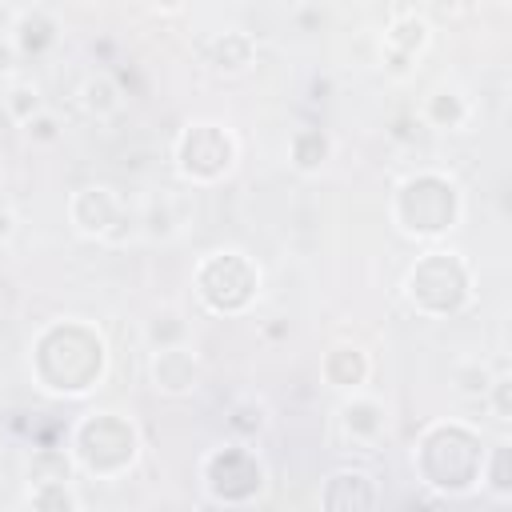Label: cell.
Segmentation results:
<instances>
[{
    "mask_svg": "<svg viewBox=\"0 0 512 512\" xmlns=\"http://www.w3.org/2000/svg\"><path fill=\"white\" fill-rule=\"evenodd\" d=\"M56 40H60V24L48 12H40V8L24 12L16 20V28H12V44H16L20 56H44Z\"/></svg>",
    "mask_w": 512,
    "mask_h": 512,
    "instance_id": "cell-13",
    "label": "cell"
},
{
    "mask_svg": "<svg viewBox=\"0 0 512 512\" xmlns=\"http://www.w3.org/2000/svg\"><path fill=\"white\" fill-rule=\"evenodd\" d=\"M256 288H260V268L236 248L212 252L196 268V292L212 312H244Z\"/></svg>",
    "mask_w": 512,
    "mask_h": 512,
    "instance_id": "cell-3",
    "label": "cell"
},
{
    "mask_svg": "<svg viewBox=\"0 0 512 512\" xmlns=\"http://www.w3.org/2000/svg\"><path fill=\"white\" fill-rule=\"evenodd\" d=\"M428 40H432V28H428L424 16H400V20L384 32V68H388L392 76H408L412 60L428 48Z\"/></svg>",
    "mask_w": 512,
    "mask_h": 512,
    "instance_id": "cell-8",
    "label": "cell"
},
{
    "mask_svg": "<svg viewBox=\"0 0 512 512\" xmlns=\"http://www.w3.org/2000/svg\"><path fill=\"white\" fill-rule=\"evenodd\" d=\"M252 60H256V40H252L248 32H240V28H228V32H220V36L208 44V64H212L216 72H224V76L248 72Z\"/></svg>",
    "mask_w": 512,
    "mask_h": 512,
    "instance_id": "cell-10",
    "label": "cell"
},
{
    "mask_svg": "<svg viewBox=\"0 0 512 512\" xmlns=\"http://www.w3.org/2000/svg\"><path fill=\"white\" fill-rule=\"evenodd\" d=\"M76 444H100V452L80 456V464H84L88 472H96V476H116V472H124V468L136 460V448H140L136 428H132L128 420H120L116 412H96V416L80 420V424H76V436H72V448H76Z\"/></svg>",
    "mask_w": 512,
    "mask_h": 512,
    "instance_id": "cell-4",
    "label": "cell"
},
{
    "mask_svg": "<svg viewBox=\"0 0 512 512\" xmlns=\"http://www.w3.org/2000/svg\"><path fill=\"white\" fill-rule=\"evenodd\" d=\"M80 104H84V112H88V116L108 120V116H116V112L124 108V88H120L108 72L88 76V80L80 84Z\"/></svg>",
    "mask_w": 512,
    "mask_h": 512,
    "instance_id": "cell-15",
    "label": "cell"
},
{
    "mask_svg": "<svg viewBox=\"0 0 512 512\" xmlns=\"http://www.w3.org/2000/svg\"><path fill=\"white\" fill-rule=\"evenodd\" d=\"M508 376H492V384H488V400H492V408H496V420H512V404H508Z\"/></svg>",
    "mask_w": 512,
    "mask_h": 512,
    "instance_id": "cell-24",
    "label": "cell"
},
{
    "mask_svg": "<svg viewBox=\"0 0 512 512\" xmlns=\"http://www.w3.org/2000/svg\"><path fill=\"white\" fill-rule=\"evenodd\" d=\"M340 428L352 444H376L384 432V404H376L368 396H352L340 408Z\"/></svg>",
    "mask_w": 512,
    "mask_h": 512,
    "instance_id": "cell-12",
    "label": "cell"
},
{
    "mask_svg": "<svg viewBox=\"0 0 512 512\" xmlns=\"http://www.w3.org/2000/svg\"><path fill=\"white\" fill-rule=\"evenodd\" d=\"M4 108H8V116H12L16 124H28L36 112H44V96H40V88H36L32 80H20V84L8 88Z\"/></svg>",
    "mask_w": 512,
    "mask_h": 512,
    "instance_id": "cell-18",
    "label": "cell"
},
{
    "mask_svg": "<svg viewBox=\"0 0 512 512\" xmlns=\"http://www.w3.org/2000/svg\"><path fill=\"white\" fill-rule=\"evenodd\" d=\"M264 428H268V404H264L260 396H240V400L228 408V432H232V436L256 440Z\"/></svg>",
    "mask_w": 512,
    "mask_h": 512,
    "instance_id": "cell-16",
    "label": "cell"
},
{
    "mask_svg": "<svg viewBox=\"0 0 512 512\" xmlns=\"http://www.w3.org/2000/svg\"><path fill=\"white\" fill-rule=\"evenodd\" d=\"M144 224H148V236H172L180 228V212L172 208L168 196H160V200H152L144 208Z\"/></svg>",
    "mask_w": 512,
    "mask_h": 512,
    "instance_id": "cell-21",
    "label": "cell"
},
{
    "mask_svg": "<svg viewBox=\"0 0 512 512\" xmlns=\"http://www.w3.org/2000/svg\"><path fill=\"white\" fill-rule=\"evenodd\" d=\"M28 504L32 508H80V496L60 476V480H36L32 492H28Z\"/></svg>",
    "mask_w": 512,
    "mask_h": 512,
    "instance_id": "cell-19",
    "label": "cell"
},
{
    "mask_svg": "<svg viewBox=\"0 0 512 512\" xmlns=\"http://www.w3.org/2000/svg\"><path fill=\"white\" fill-rule=\"evenodd\" d=\"M496 464H492V492L500 496V500H508L512 496V484H508V444H496V456H492Z\"/></svg>",
    "mask_w": 512,
    "mask_h": 512,
    "instance_id": "cell-23",
    "label": "cell"
},
{
    "mask_svg": "<svg viewBox=\"0 0 512 512\" xmlns=\"http://www.w3.org/2000/svg\"><path fill=\"white\" fill-rule=\"evenodd\" d=\"M148 376H152V388H156V392H164V396H184V392L196 388L200 364H196V356L188 352V344H172V348H156V352H152Z\"/></svg>",
    "mask_w": 512,
    "mask_h": 512,
    "instance_id": "cell-7",
    "label": "cell"
},
{
    "mask_svg": "<svg viewBox=\"0 0 512 512\" xmlns=\"http://www.w3.org/2000/svg\"><path fill=\"white\" fill-rule=\"evenodd\" d=\"M16 60H20V52H16L12 36H8V40H0V80H8V76L16 72Z\"/></svg>",
    "mask_w": 512,
    "mask_h": 512,
    "instance_id": "cell-25",
    "label": "cell"
},
{
    "mask_svg": "<svg viewBox=\"0 0 512 512\" xmlns=\"http://www.w3.org/2000/svg\"><path fill=\"white\" fill-rule=\"evenodd\" d=\"M328 156H332V136H328L324 128H296V132H292V140H288V160H292L296 172L312 176V172H320V168L328 164Z\"/></svg>",
    "mask_w": 512,
    "mask_h": 512,
    "instance_id": "cell-14",
    "label": "cell"
},
{
    "mask_svg": "<svg viewBox=\"0 0 512 512\" xmlns=\"http://www.w3.org/2000/svg\"><path fill=\"white\" fill-rule=\"evenodd\" d=\"M392 216H396L400 232H408V236H420V240L444 236V232L456 228V220H460V192H456V184H452L448 176H440V172L408 176V180L396 188Z\"/></svg>",
    "mask_w": 512,
    "mask_h": 512,
    "instance_id": "cell-1",
    "label": "cell"
},
{
    "mask_svg": "<svg viewBox=\"0 0 512 512\" xmlns=\"http://www.w3.org/2000/svg\"><path fill=\"white\" fill-rule=\"evenodd\" d=\"M500 4H504V0H500Z\"/></svg>",
    "mask_w": 512,
    "mask_h": 512,
    "instance_id": "cell-28",
    "label": "cell"
},
{
    "mask_svg": "<svg viewBox=\"0 0 512 512\" xmlns=\"http://www.w3.org/2000/svg\"><path fill=\"white\" fill-rule=\"evenodd\" d=\"M152 8H160V12H180L184 0H152Z\"/></svg>",
    "mask_w": 512,
    "mask_h": 512,
    "instance_id": "cell-27",
    "label": "cell"
},
{
    "mask_svg": "<svg viewBox=\"0 0 512 512\" xmlns=\"http://www.w3.org/2000/svg\"><path fill=\"white\" fill-rule=\"evenodd\" d=\"M452 384H456L460 396H484L488 384H492V372L480 360H464V364L452 368Z\"/></svg>",
    "mask_w": 512,
    "mask_h": 512,
    "instance_id": "cell-20",
    "label": "cell"
},
{
    "mask_svg": "<svg viewBox=\"0 0 512 512\" xmlns=\"http://www.w3.org/2000/svg\"><path fill=\"white\" fill-rule=\"evenodd\" d=\"M24 128V136L32 140V144H52V140H60V124H56V116L44 108V112H36L28 124H20Z\"/></svg>",
    "mask_w": 512,
    "mask_h": 512,
    "instance_id": "cell-22",
    "label": "cell"
},
{
    "mask_svg": "<svg viewBox=\"0 0 512 512\" xmlns=\"http://www.w3.org/2000/svg\"><path fill=\"white\" fill-rule=\"evenodd\" d=\"M176 168L192 184H216L236 168V140L216 120H192L176 136Z\"/></svg>",
    "mask_w": 512,
    "mask_h": 512,
    "instance_id": "cell-2",
    "label": "cell"
},
{
    "mask_svg": "<svg viewBox=\"0 0 512 512\" xmlns=\"http://www.w3.org/2000/svg\"><path fill=\"white\" fill-rule=\"evenodd\" d=\"M468 116H472V104L460 88H432L420 108V120L436 132H460L468 124Z\"/></svg>",
    "mask_w": 512,
    "mask_h": 512,
    "instance_id": "cell-9",
    "label": "cell"
},
{
    "mask_svg": "<svg viewBox=\"0 0 512 512\" xmlns=\"http://www.w3.org/2000/svg\"><path fill=\"white\" fill-rule=\"evenodd\" d=\"M12 236H16V212L8 204H0V244L12 240Z\"/></svg>",
    "mask_w": 512,
    "mask_h": 512,
    "instance_id": "cell-26",
    "label": "cell"
},
{
    "mask_svg": "<svg viewBox=\"0 0 512 512\" xmlns=\"http://www.w3.org/2000/svg\"><path fill=\"white\" fill-rule=\"evenodd\" d=\"M144 336H148V344H152V348H172V344H184V340H188V320H184L176 308H160V312L148 320Z\"/></svg>",
    "mask_w": 512,
    "mask_h": 512,
    "instance_id": "cell-17",
    "label": "cell"
},
{
    "mask_svg": "<svg viewBox=\"0 0 512 512\" xmlns=\"http://www.w3.org/2000/svg\"><path fill=\"white\" fill-rule=\"evenodd\" d=\"M68 216H72V228L80 236H92V240H120L128 216H124V204L112 188L104 184H88L80 188L72 200H68Z\"/></svg>",
    "mask_w": 512,
    "mask_h": 512,
    "instance_id": "cell-6",
    "label": "cell"
},
{
    "mask_svg": "<svg viewBox=\"0 0 512 512\" xmlns=\"http://www.w3.org/2000/svg\"><path fill=\"white\" fill-rule=\"evenodd\" d=\"M452 292L460 304H468V296H472V276H468V268H464V260L456 256V252H428L412 272H408V280H404V292H408V300L416 304V308H424L428 304V296L432 292Z\"/></svg>",
    "mask_w": 512,
    "mask_h": 512,
    "instance_id": "cell-5",
    "label": "cell"
},
{
    "mask_svg": "<svg viewBox=\"0 0 512 512\" xmlns=\"http://www.w3.org/2000/svg\"><path fill=\"white\" fill-rule=\"evenodd\" d=\"M368 372H372V364H368L364 348H356V344H336V348H328V356H324V380H328L332 388L356 392V388L368 380Z\"/></svg>",
    "mask_w": 512,
    "mask_h": 512,
    "instance_id": "cell-11",
    "label": "cell"
}]
</instances>
